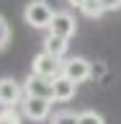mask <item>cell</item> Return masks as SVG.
<instances>
[{
	"instance_id": "30bf717a",
	"label": "cell",
	"mask_w": 121,
	"mask_h": 124,
	"mask_svg": "<svg viewBox=\"0 0 121 124\" xmlns=\"http://www.w3.org/2000/svg\"><path fill=\"white\" fill-rule=\"evenodd\" d=\"M26 116H23L21 106H0V124H18Z\"/></svg>"
},
{
	"instance_id": "9a60e30c",
	"label": "cell",
	"mask_w": 121,
	"mask_h": 124,
	"mask_svg": "<svg viewBox=\"0 0 121 124\" xmlns=\"http://www.w3.org/2000/svg\"><path fill=\"white\" fill-rule=\"evenodd\" d=\"M103 8H106V13H108V10H119L121 0H103Z\"/></svg>"
},
{
	"instance_id": "5b68a950",
	"label": "cell",
	"mask_w": 121,
	"mask_h": 124,
	"mask_svg": "<svg viewBox=\"0 0 121 124\" xmlns=\"http://www.w3.org/2000/svg\"><path fill=\"white\" fill-rule=\"evenodd\" d=\"M62 72L67 78H72L75 83H85V80H90L93 78V65L85 57H72L62 65Z\"/></svg>"
},
{
	"instance_id": "e0dca14e",
	"label": "cell",
	"mask_w": 121,
	"mask_h": 124,
	"mask_svg": "<svg viewBox=\"0 0 121 124\" xmlns=\"http://www.w3.org/2000/svg\"><path fill=\"white\" fill-rule=\"evenodd\" d=\"M67 3H70V5H77V8H80V5L85 3V0H67Z\"/></svg>"
},
{
	"instance_id": "7a4b0ae2",
	"label": "cell",
	"mask_w": 121,
	"mask_h": 124,
	"mask_svg": "<svg viewBox=\"0 0 121 124\" xmlns=\"http://www.w3.org/2000/svg\"><path fill=\"white\" fill-rule=\"evenodd\" d=\"M21 111L31 122H44L52 114V98H41V96H23Z\"/></svg>"
},
{
	"instance_id": "6da1fadb",
	"label": "cell",
	"mask_w": 121,
	"mask_h": 124,
	"mask_svg": "<svg viewBox=\"0 0 121 124\" xmlns=\"http://www.w3.org/2000/svg\"><path fill=\"white\" fill-rule=\"evenodd\" d=\"M23 18H26V23L31 29H49V23L54 18V10L46 0H31L23 8Z\"/></svg>"
},
{
	"instance_id": "ba28073f",
	"label": "cell",
	"mask_w": 121,
	"mask_h": 124,
	"mask_svg": "<svg viewBox=\"0 0 121 124\" xmlns=\"http://www.w3.org/2000/svg\"><path fill=\"white\" fill-rule=\"evenodd\" d=\"M75 31H77V21L72 13H67V10L54 13L52 23H49V34H59V36L70 39V36H75Z\"/></svg>"
},
{
	"instance_id": "3957f363",
	"label": "cell",
	"mask_w": 121,
	"mask_h": 124,
	"mask_svg": "<svg viewBox=\"0 0 121 124\" xmlns=\"http://www.w3.org/2000/svg\"><path fill=\"white\" fill-rule=\"evenodd\" d=\"M62 57H57V54L46 52V49H41V52L34 57V62H31V72H39V75L49 78V80H54V78L62 72Z\"/></svg>"
},
{
	"instance_id": "52a82bcc",
	"label": "cell",
	"mask_w": 121,
	"mask_h": 124,
	"mask_svg": "<svg viewBox=\"0 0 121 124\" xmlns=\"http://www.w3.org/2000/svg\"><path fill=\"white\" fill-rule=\"evenodd\" d=\"M23 96H41V98H52V80L39 72H31L23 83Z\"/></svg>"
},
{
	"instance_id": "2e32d148",
	"label": "cell",
	"mask_w": 121,
	"mask_h": 124,
	"mask_svg": "<svg viewBox=\"0 0 121 124\" xmlns=\"http://www.w3.org/2000/svg\"><path fill=\"white\" fill-rule=\"evenodd\" d=\"M103 72H106L103 65H93V75H103Z\"/></svg>"
},
{
	"instance_id": "7c38bea8",
	"label": "cell",
	"mask_w": 121,
	"mask_h": 124,
	"mask_svg": "<svg viewBox=\"0 0 121 124\" xmlns=\"http://www.w3.org/2000/svg\"><path fill=\"white\" fill-rule=\"evenodd\" d=\"M77 122H95V124H103L106 119H103V114L88 108V111H77Z\"/></svg>"
},
{
	"instance_id": "9c48e42d",
	"label": "cell",
	"mask_w": 121,
	"mask_h": 124,
	"mask_svg": "<svg viewBox=\"0 0 121 124\" xmlns=\"http://www.w3.org/2000/svg\"><path fill=\"white\" fill-rule=\"evenodd\" d=\"M67 41L70 39L59 36V34H49V36L44 39V49L52 52V54H57V57H64V54H67Z\"/></svg>"
},
{
	"instance_id": "4fadbf2b",
	"label": "cell",
	"mask_w": 121,
	"mask_h": 124,
	"mask_svg": "<svg viewBox=\"0 0 121 124\" xmlns=\"http://www.w3.org/2000/svg\"><path fill=\"white\" fill-rule=\"evenodd\" d=\"M8 44H10V26H8V21L0 16V52H3Z\"/></svg>"
},
{
	"instance_id": "277c9868",
	"label": "cell",
	"mask_w": 121,
	"mask_h": 124,
	"mask_svg": "<svg viewBox=\"0 0 121 124\" xmlns=\"http://www.w3.org/2000/svg\"><path fill=\"white\" fill-rule=\"evenodd\" d=\"M23 85L15 78H0V106H21Z\"/></svg>"
},
{
	"instance_id": "8fae6325",
	"label": "cell",
	"mask_w": 121,
	"mask_h": 124,
	"mask_svg": "<svg viewBox=\"0 0 121 124\" xmlns=\"http://www.w3.org/2000/svg\"><path fill=\"white\" fill-rule=\"evenodd\" d=\"M80 10H83L88 18H100V16L106 13V8H103V0H85L83 5H80Z\"/></svg>"
},
{
	"instance_id": "8992f818",
	"label": "cell",
	"mask_w": 121,
	"mask_h": 124,
	"mask_svg": "<svg viewBox=\"0 0 121 124\" xmlns=\"http://www.w3.org/2000/svg\"><path fill=\"white\" fill-rule=\"evenodd\" d=\"M77 93V83L72 80V78H67L64 72H59V75L52 80V101H59V103H64V101H72Z\"/></svg>"
},
{
	"instance_id": "5bb4252c",
	"label": "cell",
	"mask_w": 121,
	"mask_h": 124,
	"mask_svg": "<svg viewBox=\"0 0 121 124\" xmlns=\"http://www.w3.org/2000/svg\"><path fill=\"white\" fill-rule=\"evenodd\" d=\"M52 122H77V111H57Z\"/></svg>"
}]
</instances>
